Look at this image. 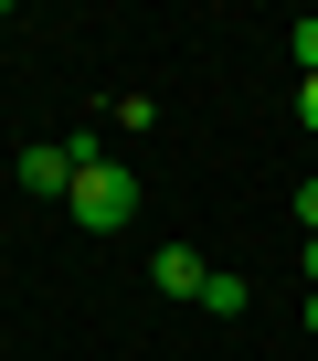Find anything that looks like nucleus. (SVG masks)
<instances>
[{
  "mask_svg": "<svg viewBox=\"0 0 318 361\" xmlns=\"http://www.w3.org/2000/svg\"><path fill=\"white\" fill-rule=\"evenodd\" d=\"M64 213H75L85 234H117V224L138 213V180H127L117 159H85V170H75V202H64Z\"/></svg>",
  "mask_w": 318,
  "mask_h": 361,
  "instance_id": "f257e3e1",
  "label": "nucleus"
},
{
  "mask_svg": "<svg viewBox=\"0 0 318 361\" xmlns=\"http://www.w3.org/2000/svg\"><path fill=\"white\" fill-rule=\"evenodd\" d=\"M148 287H159V298H191V308H202V287H212V266H202L191 245H159V255H148Z\"/></svg>",
  "mask_w": 318,
  "mask_h": 361,
  "instance_id": "7ed1b4c3",
  "label": "nucleus"
},
{
  "mask_svg": "<svg viewBox=\"0 0 318 361\" xmlns=\"http://www.w3.org/2000/svg\"><path fill=\"white\" fill-rule=\"evenodd\" d=\"M297 234H318V180H297Z\"/></svg>",
  "mask_w": 318,
  "mask_h": 361,
  "instance_id": "39448f33",
  "label": "nucleus"
},
{
  "mask_svg": "<svg viewBox=\"0 0 318 361\" xmlns=\"http://www.w3.org/2000/svg\"><path fill=\"white\" fill-rule=\"evenodd\" d=\"M297 75H318V22H297Z\"/></svg>",
  "mask_w": 318,
  "mask_h": 361,
  "instance_id": "423d86ee",
  "label": "nucleus"
},
{
  "mask_svg": "<svg viewBox=\"0 0 318 361\" xmlns=\"http://www.w3.org/2000/svg\"><path fill=\"white\" fill-rule=\"evenodd\" d=\"M297 266H307V287H318V234H307V255H297Z\"/></svg>",
  "mask_w": 318,
  "mask_h": 361,
  "instance_id": "6e6552de",
  "label": "nucleus"
},
{
  "mask_svg": "<svg viewBox=\"0 0 318 361\" xmlns=\"http://www.w3.org/2000/svg\"><path fill=\"white\" fill-rule=\"evenodd\" d=\"M297 128H318V75H297Z\"/></svg>",
  "mask_w": 318,
  "mask_h": 361,
  "instance_id": "0eeeda50",
  "label": "nucleus"
},
{
  "mask_svg": "<svg viewBox=\"0 0 318 361\" xmlns=\"http://www.w3.org/2000/svg\"><path fill=\"white\" fill-rule=\"evenodd\" d=\"M75 170H85V159H75V138H32V149H22V192L75 202Z\"/></svg>",
  "mask_w": 318,
  "mask_h": 361,
  "instance_id": "f03ea898",
  "label": "nucleus"
},
{
  "mask_svg": "<svg viewBox=\"0 0 318 361\" xmlns=\"http://www.w3.org/2000/svg\"><path fill=\"white\" fill-rule=\"evenodd\" d=\"M244 298H255L244 276H212V287H202V308H212V319H244Z\"/></svg>",
  "mask_w": 318,
  "mask_h": 361,
  "instance_id": "20e7f679",
  "label": "nucleus"
},
{
  "mask_svg": "<svg viewBox=\"0 0 318 361\" xmlns=\"http://www.w3.org/2000/svg\"><path fill=\"white\" fill-rule=\"evenodd\" d=\"M307 340H318V298H307Z\"/></svg>",
  "mask_w": 318,
  "mask_h": 361,
  "instance_id": "1a4fd4ad",
  "label": "nucleus"
}]
</instances>
